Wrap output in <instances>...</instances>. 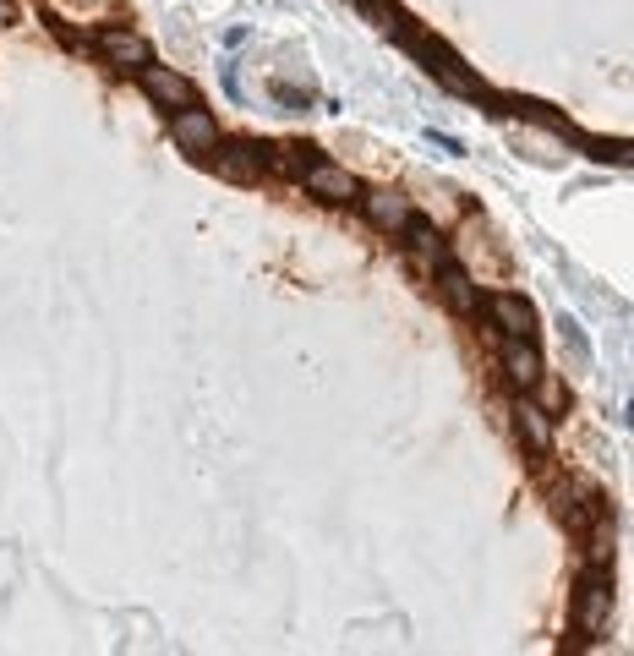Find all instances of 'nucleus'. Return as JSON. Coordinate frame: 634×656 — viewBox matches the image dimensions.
Returning <instances> with one entry per match:
<instances>
[{
  "label": "nucleus",
  "mask_w": 634,
  "mask_h": 656,
  "mask_svg": "<svg viewBox=\"0 0 634 656\" xmlns=\"http://www.w3.org/2000/svg\"><path fill=\"white\" fill-rule=\"evenodd\" d=\"M262 153H268V148H252V142H214V148H208V165H214L225 181H257V176H262Z\"/></svg>",
  "instance_id": "f257e3e1"
},
{
  "label": "nucleus",
  "mask_w": 634,
  "mask_h": 656,
  "mask_svg": "<svg viewBox=\"0 0 634 656\" xmlns=\"http://www.w3.org/2000/svg\"><path fill=\"white\" fill-rule=\"evenodd\" d=\"M508 378H514V389H536V378H542V356H536V339H508Z\"/></svg>",
  "instance_id": "6e6552de"
},
{
  "label": "nucleus",
  "mask_w": 634,
  "mask_h": 656,
  "mask_svg": "<svg viewBox=\"0 0 634 656\" xmlns=\"http://www.w3.org/2000/svg\"><path fill=\"white\" fill-rule=\"evenodd\" d=\"M142 77V88H148V99H159V105H170V110H187V105H197V88H191L181 71H170V66H142L137 71Z\"/></svg>",
  "instance_id": "20e7f679"
},
{
  "label": "nucleus",
  "mask_w": 634,
  "mask_h": 656,
  "mask_svg": "<svg viewBox=\"0 0 634 656\" xmlns=\"http://www.w3.org/2000/svg\"><path fill=\"white\" fill-rule=\"evenodd\" d=\"M487 318L504 328L508 339H536V312H531L519 296H493V301H487Z\"/></svg>",
  "instance_id": "0eeeda50"
},
{
  "label": "nucleus",
  "mask_w": 634,
  "mask_h": 656,
  "mask_svg": "<svg viewBox=\"0 0 634 656\" xmlns=\"http://www.w3.org/2000/svg\"><path fill=\"white\" fill-rule=\"evenodd\" d=\"M93 44H99V50H105L116 66H131V71H142V66L153 61V50H148L137 33H127V28H99V33H93Z\"/></svg>",
  "instance_id": "39448f33"
},
{
  "label": "nucleus",
  "mask_w": 634,
  "mask_h": 656,
  "mask_svg": "<svg viewBox=\"0 0 634 656\" xmlns=\"http://www.w3.org/2000/svg\"><path fill=\"white\" fill-rule=\"evenodd\" d=\"M367 219L378 225V230H388V236H405L410 230V197L405 192H367Z\"/></svg>",
  "instance_id": "423d86ee"
},
{
  "label": "nucleus",
  "mask_w": 634,
  "mask_h": 656,
  "mask_svg": "<svg viewBox=\"0 0 634 656\" xmlns=\"http://www.w3.org/2000/svg\"><path fill=\"white\" fill-rule=\"evenodd\" d=\"M438 285H444V296L459 307V312H476V285H470L454 262H438Z\"/></svg>",
  "instance_id": "9b49d317"
},
{
  "label": "nucleus",
  "mask_w": 634,
  "mask_h": 656,
  "mask_svg": "<svg viewBox=\"0 0 634 656\" xmlns=\"http://www.w3.org/2000/svg\"><path fill=\"white\" fill-rule=\"evenodd\" d=\"M301 187L313 197H323V202H350V197H361L356 176L339 170V165H328V159H313V165L301 170Z\"/></svg>",
  "instance_id": "f03ea898"
},
{
  "label": "nucleus",
  "mask_w": 634,
  "mask_h": 656,
  "mask_svg": "<svg viewBox=\"0 0 634 656\" xmlns=\"http://www.w3.org/2000/svg\"><path fill=\"white\" fill-rule=\"evenodd\" d=\"M602 618H607V580H585V586H579V613H574V624H579L585 635H596Z\"/></svg>",
  "instance_id": "9d476101"
},
{
  "label": "nucleus",
  "mask_w": 634,
  "mask_h": 656,
  "mask_svg": "<svg viewBox=\"0 0 634 656\" xmlns=\"http://www.w3.org/2000/svg\"><path fill=\"white\" fill-rule=\"evenodd\" d=\"M514 427H519V438H525L536 455L553 449V416H547L542 405H519V410H514Z\"/></svg>",
  "instance_id": "1a4fd4ad"
},
{
  "label": "nucleus",
  "mask_w": 634,
  "mask_h": 656,
  "mask_svg": "<svg viewBox=\"0 0 634 656\" xmlns=\"http://www.w3.org/2000/svg\"><path fill=\"white\" fill-rule=\"evenodd\" d=\"M170 137H176V148H181V153H208V148L219 142V127H214V116H208V110L187 105V110H176V116H170Z\"/></svg>",
  "instance_id": "7ed1b4c3"
}]
</instances>
